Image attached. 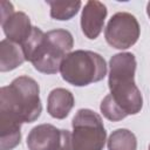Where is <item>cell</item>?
I'll use <instances>...</instances> for the list:
<instances>
[{"instance_id": "1", "label": "cell", "mask_w": 150, "mask_h": 150, "mask_svg": "<svg viewBox=\"0 0 150 150\" xmlns=\"http://www.w3.org/2000/svg\"><path fill=\"white\" fill-rule=\"evenodd\" d=\"M136 57L132 53H118L109 61L108 84L110 94L100 105L101 112L112 122L121 121L129 115H136L143 107L141 90L135 83Z\"/></svg>"}, {"instance_id": "2", "label": "cell", "mask_w": 150, "mask_h": 150, "mask_svg": "<svg viewBox=\"0 0 150 150\" xmlns=\"http://www.w3.org/2000/svg\"><path fill=\"white\" fill-rule=\"evenodd\" d=\"M73 46V35L66 29H53L45 33L38 27H33L29 38L21 45V48L26 61L32 62L38 71L56 74Z\"/></svg>"}, {"instance_id": "3", "label": "cell", "mask_w": 150, "mask_h": 150, "mask_svg": "<svg viewBox=\"0 0 150 150\" xmlns=\"http://www.w3.org/2000/svg\"><path fill=\"white\" fill-rule=\"evenodd\" d=\"M41 111L40 87L34 79L22 75L0 89V123H32Z\"/></svg>"}, {"instance_id": "4", "label": "cell", "mask_w": 150, "mask_h": 150, "mask_svg": "<svg viewBox=\"0 0 150 150\" xmlns=\"http://www.w3.org/2000/svg\"><path fill=\"white\" fill-rule=\"evenodd\" d=\"M60 73L62 79L69 84L84 87L104 79L107 75V63L95 52L77 49L70 52L63 59Z\"/></svg>"}, {"instance_id": "5", "label": "cell", "mask_w": 150, "mask_h": 150, "mask_svg": "<svg viewBox=\"0 0 150 150\" xmlns=\"http://www.w3.org/2000/svg\"><path fill=\"white\" fill-rule=\"evenodd\" d=\"M73 150H103L107 131L101 116L91 109H80L71 121Z\"/></svg>"}, {"instance_id": "6", "label": "cell", "mask_w": 150, "mask_h": 150, "mask_svg": "<svg viewBox=\"0 0 150 150\" xmlns=\"http://www.w3.org/2000/svg\"><path fill=\"white\" fill-rule=\"evenodd\" d=\"M141 28L137 19L127 12L114 14L104 29L105 41L116 49H128L139 38Z\"/></svg>"}, {"instance_id": "7", "label": "cell", "mask_w": 150, "mask_h": 150, "mask_svg": "<svg viewBox=\"0 0 150 150\" xmlns=\"http://www.w3.org/2000/svg\"><path fill=\"white\" fill-rule=\"evenodd\" d=\"M71 134L64 129H57L52 124H39L34 127L27 136L29 150H59Z\"/></svg>"}, {"instance_id": "8", "label": "cell", "mask_w": 150, "mask_h": 150, "mask_svg": "<svg viewBox=\"0 0 150 150\" xmlns=\"http://www.w3.org/2000/svg\"><path fill=\"white\" fill-rule=\"evenodd\" d=\"M107 7L101 1H88L81 14V29L89 40H95L102 32L107 18Z\"/></svg>"}, {"instance_id": "9", "label": "cell", "mask_w": 150, "mask_h": 150, "mask_svg": "<svg viewBox=\"0 0 150 150\" xmlns=\"http://www.w3.org/2000/svg\"><path fill=\"white\" fill-rule=\"evenodd\" d=\"M2 30L6 38L18 45H22L30 35L33 27L28 15L23 12H13L1 21Z\"/></svg>"}, {"instance_id": "10", "label": "cell", "mask_w": 150, "mask_h": 150, "mask_svg": "<svg viewBox=\"0 0 150 150\" xmlns=\"http://www.w3.org/2000/svg\"><path fill=\"white\" fill-rule=\"evenodd\" d=\"M74 104L75 100L71 91L64 88H55L48 95L47 111L52 117L63 120L69 115Z\"/></svg>"}, {"instance_id": "11", "label": "cell", "mask_w": 150, "mask_h": 150, "mask_svg": "<svg viewBox=\"0 0 150 150\" xmlns=\"http://www.w3.org/2000/svg\"><path fill=\"white\" fill-rule=\"evenodd\" d=\"M26 61L23 50L20 45L4 39L0 42V71H9Z\"/></svg>"}, {"instance_id": "12", "label": "cell", "mask_w": 150, "mask_h": 150, "mask_svg": "<svg viewBox=\"0 0 150 150\" xmlns=\"http://www.w3.org/2000/svg\"><path fill=\"white\" fill-rule=\"evenodd\" d=\"M137 139L128 129H116L108 138V150H136Z\"/></svg>"}, {"instance_id": "13", "label": "cell", "mask_w": 150, "mask_h": 150, "mask_svg": "<svg viewBox=\"0 0 150 150\" xmlns=\"http://www.w3.org/2000/svg\"><path fill=\"white\" fill-rule=\"evenodd\" d=\"M47 4L50 7V16L60 21L70 20L82 6L81 1H47Z\"/></svg>"}, {"instance_id": "14", "label": "cell", "mask_w": 150, "mask_h": 150, "mask_svg": "<svg viewBox=\"0 0 150 150\" xmlns=\"http://www.w3.org/2000/svg\"><path fill=\"white\" fill-rule=\"evenodd\" d=\"M0 5H1V21H2L14 12V8H13V5L8 1H1Z\"/></svg>"}, {"instance_id": "15", "label": "cell", "mask_w": 150, "mask_h": 150, "mask_svg": "<svg viewBox=\"0 0 150 150\" xmlns=\"http://www.w3.org/2000/svg\"><path fill=\"white\" fill-rule=\"evenodd\" d=\"M59 150H73V145H71V137L69 139H67L64 142V144L59 149Z\"/></svg>"}, {"instance_id": "16", "label": "cell", "mask_w": 150, "mask_h": 150, "mask_svg": "<svg viewBox=\"0 0 150 150\" xmlns=\"http://www.w3.org/2000/svg\"><path fill=\"white\" fill-rule=\"evenodd\" d=\"M146 14H148V16H149V19H150V1H149L148 5H146Z\"/></svg>"}, {"instance_id": "17", "label": "cell", "mask_w": 150, "mask_h": 150, "mask_svg": "<svg viewBox=\"0 0 150 150\" xmlns=\"http://www.w3.org/2000/svg\"><path fill=\"white\" fill-rule=\"evenodd\" d=\"M148 150H150V144H149V149H148Z\"/></svg>"}]
</instances>
